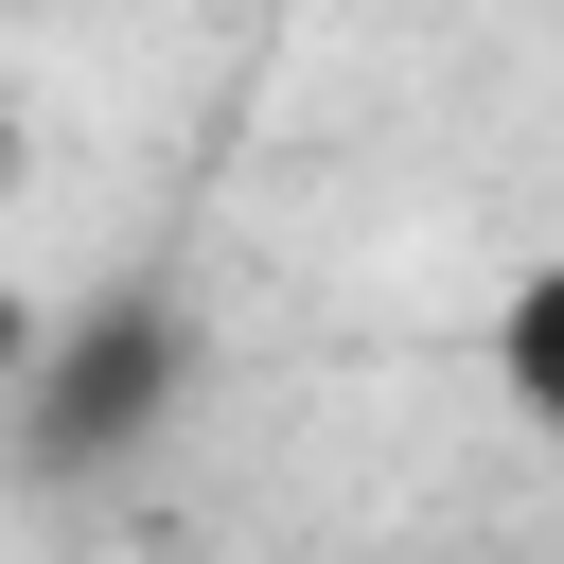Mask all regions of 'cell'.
I'll use <instances>...</instances> for the list:
<instances>
[{"instance_id":"cell-1","label":"cell","mask_w":564,"mask_h":564,"mask_svg":"<svg viewBox=\"0 0 564 564\" xmlns=\"http://www.w3.org/2000/svg\"><path fill=\"white\" fill-rule=\"evenodd\" d=\"M176 370H194V335H176L159 282H123V300H88V317H35V352H18V458H35V476L141 458L159 405H176Z\"/></svg>"},{"instance_id":"cell-2","label":"cell","mask_w":564,"mask_h":564,"mask_svg":"<svg viewBox=\"0 0 564 564\" xmlns=\"http://www.w3.org/2000/svg\"><path fill=\"white\" fill-rule=\"evenodd\" d=\"M476 370L511 388V423H564V247L494 300V335H476Z\"/></svg>"},{"instance_id":"cell-3","label":"cell","mask_w":564,"mask_h":564,"mask_svg":"<svg viewBox=\"0 0 564 564\" xmlns=\"http://www.w3.org/2000/svg\"><path fill=\"white\" fill-rule=\"evenodd\" d=\"M18 352H35V300H0V388H18Z\"/></svg>"},{"instance_id":"cell-4","label":"cell","mask_w":564,"mask_h":564,"mask_svg":"<svg viewBox=\"0 0 564 564\" xmlns=\"http://www.w3.org/2000/svg\"><path fill=\"white\" fill-rule=\"evenodd\" d=\"M0 194H18V106H0Z\"/></svg>"}]
</instances>
